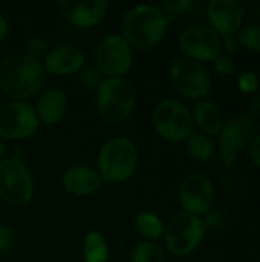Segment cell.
I'll use <instances>...</instances> for the list:
<instances>
[{
	"label": "cell",
	"instance_id": "obj_1",
	"mask_svg": "<svg viewBox=\"0 0 260 262\" xmlns=\"http://www.w3.org/2000/svg\"><path fill=\"white\" fill-rule=\"evenodd\" d=\"M44 81L43 63L25 54L9 55L0 63V92L9 100L28 101L43 89Z\"/></svg>",
	"mask_w": 260,
	"mask_h": 262
},
{
	"label": "cell",
	"instance_id": "obj_2",
	"mask_svg": "<svg viewBox=\"0 0 260 262\" xmlns=\"http://www.w3.org/2000/svg\"><path fill=\"white\" fill-rule=\"evenodd\" d=\"M169 28V17L158 5H136L121 21V35L135 49H150L162 41Z\"/></svg>",
	"mask_w": 260,
	"mask_h": 262
},
{
	"label": "cell",
	"instance_id": "obj_3",
	"mask_svg": "<svg viewBox=\"0 0 260 262\" xmlns=\"http://www.w3.org/2000/svg\"><path fill=\"white\" fill-rule=\"evenodd\" d=\"M139 164L138 146L127 137H113L98 150L97 172L103 183L120 184L135 175Z\"/></svg>",
	"mask_w": 260,
	"mask_h": 262
},
{
	"label": "cell",
	"instance_id": "obj_4",
	"mask_svg": "<svg viewBox=\"0 0 260 262\" xmlns=\"http://www.w3.org/2000/svg\"><path fill=\"white\" fill-rule=\"evenodd\" d=\"M95 104L104 121L123 123L135 109L136 89L126 78H104L95 91Z\"/></svg>",
	"mask_w": 260,
	"mask_h": 262
},
{
	"label": "cell",
	"instance_id": "obj_5",
	"mask_svg": "<svg viewBox=\"0 0 260 262\" xmlns=\"http://www.w3.org/2000/svg\"><path fill=\"white\" fill-rule=\"evenodd\" d=\"M155 132L166 141L182 143L195 134L192 111L179 100H161L152 112Z\"/></svg>",
	"mask_w": 260,
	"mask_h": 262
},
{
	"label": "cell",
	"instance_id": "obj_6",
	"mask_svg": "<svg viewBox=\"0 0 260 262\" xmlns=\"http://www.w3.org/2000/svg\"><path fill=\"white\" fill-rule=\"evenodd\" d=\"M205 238V226L196 215L179 212L170 218L164 229L166 249L178 258L193 253Z\"/></svg>",
	"mask_w": 260,
	"mask_h": 262
},
{
	"label": "cell",
	"instance_id": "obj_7",
	"mask_svg": "<svg viewBox=\"0 0 260 262\" xmlns=\"http://www.w3.org/2000/svg\"><path fill=\"white\" fill-rule=\"evenodd\" d=\"M135 52L121 34L104 35L95 48V68L106 78H124L133 66Z\"/></svg>",
	"mask_w": 260,
	"mask_h": 262
},
{
	"label": "cell",
	"instance_id": "obj_8",
	"mask_svg": "<svg viewBox=\"0 0 260 262\" xmlns=\"http://www.w3.org/2000/svg\"><path fill=\"white\" fill-rule=\"evenodd\" d=\"M169 78L173 89L190 100H202L210 94L211 77L207 68L187 57H179L169 68Z\"/></svg>",
	"mask_w": 260,
	"mask_h": 262
},
{
	"label": "cell",
	"instance_id": "obj_9",
	"mask_svg": "<svg viewBox=\"0 0 260 262\" xmlns=\"http://www.w3.org/2000/svg\"><path fill=\"white\" fill-rule=\"evenodd\" d=\"M34 196V178L28 166L15 157L0 160V200L11 206H25Z\"/></svg>",
	"mask_w": 260,
	"mask_h": 262
},
{
	"label": "cell",
	"instance_id": "obj_10",
	"mask_svg": "<svg viewBox=\"0 0 260 262\" xmlns=\"http://www.w3.org/2000/svg\"><path fill=\"white\" fill-rule=\"evenodd\" d=\"M40 127L35 107L29 101L9 100L0 104V140H26Z\"/></svg>",
	"mask_w": 260,
	"mask_h": 262
},
{
	"label": "cell",
	"instance_id": "obj_11",
	"mask_svg": "<svg viewBox=\"0 0 260 262\" xmlns=\"http://www.w3.org/2000/svg\"><path fill=\"white\" fill-rule=\"evenodd\" d=\"M256 120L247 115L234 117L227 121L218 135L219 155L225 166H233L241 150L247 149L256 137Z\"/></svg>",
	"mask_w": 260,
	"mask_h": 262
},
{
	"label": "cell",
	"instance_id": "obj_12",
	"mask_svg": "<svg viewBox=\"0 0 260 262\" xmlns=\"http://www.w3.org/2000/svg\"><path fill=\"white\" fill-rule=\"evenodd\" d=\"M179 48L187 58L195 61H213L221 52V35L208 25L187 26L179 35Z\"/></svg>",
	"mask_w": 260,
	"mask_h": 262
},
{
	"label": "cell",
	"instance_id": "obj_13",
	"mask_svg": "<svg viewBox=\"0 0 260 262\" xmlns=\"http://www.w3.org/2000/svg\"><path fill=\"white\" fill-rule=\"evenodd\" d=\"M215 201V187L211 180L204 173H192L179 186V204L184 212L202 215L208 212Z\"/></svg>",
	"mask_w": 260,
	"mask_h": 262
},
{
	"label": "cell",
	"instance_id": "obj_14",
	"mask_svg": "<svg viewBox=\"0 0 260 262\" xmlns=\"http://www.w3.org/2000/svg\"><path fill=\"white\" fill-rule=\"evenodd\" d=\"M60 14L74 28L89 29L97 26L106 15L109 3L106 0H89V2H72L60 0L57 3Z\"/></svg>",
	"mask_w": 260,
	"mask_h": 262
},
{
	"label": "cell",
	"instance_id": "obj_15",
	"mask_svg": "<svg viewBox=\"0 0 260 262\" xmlns=\"http://www.w3.org/2000/svg\"><path fill=\"white\" fill-rule=\"evenodd\" d=\"M207 18L218 35H233L242 28L244 6L238 0H211L207 5Z\"/></svg>",
	"mask_w": 260,
	"mask_h": 262
},
{
	"label": "cell",
	"instance_id": "obj_16",
	"mask_svg": "<svg viewBox=\"0 0 260 262\" xmlns=\"http://www.w3.org/2000/svg\"><path fill=\"white\" fill-rule=\"evenodd\" d=\"M84 52L78 46L63 43L51 48L41 63L46 74H52L55 77H67L78 74L84 68Z\"/></svg>",
	"mask_w": 260,
	"mask_h": 262
},
{
	"label": "cell",
	"instance_id": "obj_17",
	"mask_svg": "<svg viewBox=\"0 0 260 262\" xmlns=\"http://www.w3.org/2000/svg\"><path fill=\"white\" fill-rule=\"evenodd\" d=\"M63 189L74 196H89L100 190L103 181L97 172L89 166L77 164L69 167L61 177Z\"/></svg>",
	"mask_w": 260,
	"mask_h": 262
},
{
	"label": "cell",
	"instance_id": "obj_18",
	"mask_svg": "<svg viewBox=\"0 0 260 262\" xmlns=\"http://www.w3.org/2000/svg\"><path fill=\"white\" fill-rule=\"evenodd\" d=\"M67 111V95L60 88H49L43 91L37 100L35 112L40 124L54 126L60 123Z\"/></svg>",
	"mask_w": 260,
	"mask_h": 262
},
{
	"label": "cell",
	"instance_id": "obj_19",
	"mask_svg": "<svg viewBox=\"0 0 260 262\" xmlns=\"http://www.w3.org/2000/svg\"><path fill=\"white\" fill-rule=\"evenodd\" d=\"M192 117H193L195 126H198L201 129V134L207 137H213V135L218 137L225 124L221 109L211 100H207V98L198 100L195 103Z\"/></svg>",
	"mask_w": 260,
	"mask_h": 262
},
{
	"label": "cell",
	"instance_id": "obj_20",
	"mask_svg": "<svg viewBox=\"0 0 260 262\" xmlns=\"http://www.w3.org/2000/svg\"><path fill=\"white\" fill-rule=\"evenodd\" d=\"M83 261L84 262H109V247L106 238L90 230L83 238Z\"/></svg>",
	"mask_w": 260,
	"mask_h": 262
},
{
	"label": "cell",
	"instance_id": "obj_21",
	"mask_svg": "<svg viewBox=\"0 0 260 262\" xmlns=\"http://www.w3.org/2000/svg\"><path fill=\"white\" fill-rule=\"evenodd\" d=\"M135 227L144 236V241H156L164 236V223L162 220L149 210H141L135 216Z\"/></svg>",
	"mask_w": 260,
	"mask_h": 262
},
{
	"label": "cell",
	"instance_id": "obj_22",
	"mask_svg": "<svg viewBox=\"0 0 260 262\" xmlns=\"http://www.w3.org/2000/svg\"><path fill=\"white\" fill-rule=\"evenodd\" d=\"M187 150L188 155L198 161V163H207L213 158L215 152H216V146L213 143V140L204 134H193L187 141Z\"/></svg>",
	"mask_w": 260,
	"mask_h": 262
},
{
	"label": "cell",
	"instance_id": "obj_23",
	"mask_svg": "<svg viewBox=\"0 0 260 262\" xmlns=\"http://www.w3.org/2000/svg\"><path fill=\"white\" fill-rule=\"evenodd\" d=\"M130 262H166L164 250L156 241H141L132 249Z\"/></svg>",
	"mask_w": 260,
	"mask_h": 262
},
{
	"label": "cell",
	"instance_id": "obj_24",
	"mask_svg": "<svg viewBox=\"0 0 260 262\" xmlns=\"http://www.w3.org/2000/svg\"><path fill=\"white\" fill-rule=\"evenodd\" d=\"M239 45L251 52H260V23H247L238 31Z\"/></svg>",
	"mask_w": 260,
	"mask_h": 262
},
{
	"label": "cell",
	"instance_id": "obj_25",
	"mask_svg": "<svg viewBox=\"0 0 260 262\" xmlns=\"http://www.w3.org/2000/svg\"><path fill=\"white\" fill-rule=\"evenodd\" d=\"M103 75L100 74V71L95 66H84L80 72H78V81L84 89L89 91H97L98 86L103 83Z\"/></svg>",
	"mask_w": 260,
	"mask_h": 262
},
{
	"label": "cell",
	"instance_id": "obj_26",
	"mask_svg": "<svg viewBox=\"0 0 260 262\" xmlns=\"http://www.w3.org/2000/svg\"><path fill=\"white\" fill-rule=\"evenodd\" d=\"M49 51V45L43 37H32L31 40H28L26 43V52L25 55L37 60V61H43V58L46 57Z\"/></svg>",
	"mask_w": 260,
	"mask_h": 262
},
{
	"label": "cell",
	"instance_id": "obj_27",
	"mask_svg": "<svg viewBox=\"0 0 260 262\" xmlns=\"http://www.w3.org/2000/svg\"><path fill=\"white\" fill-rule=\"evenodd\" d=\"M238 88L241 92L248 94V95H254L260 88V78L257 77L256 72L253 71H245L238 77Z\"/></svg>",
	"mask_w": 260,
	"mask_h": 262
},
{
	"label": "cell",
	"instance_id": "obj_28",
	"mask_svg": "<svg viewBox=\"0 0 260 262\" xmlns=\"http://www.w3.org/2000/svg\"><path fill=\"white\" fill-rule=\"evenodd\" d=\"M17 244V233L9 226H0V255L11 252Z\"/></svg>",
	"mask_w": 260,
	"mask_h": 262
},
{
	"label": "cell",
	"instance_id": "obj_29",
	"mask_svg": "<svg viewBox=\"0 0 260 262\" xmlns=\"http://www.w3.org/2000/svg\"><path fill=\"white\" fill-rule=\"evenodd\" d=\"M193 6L192 0H166L159 5V8L169 15H176V14H184Z\"/></svg>",
	"mask_w": 260,
	"mask_h": 262
},
{
	"label": "cell",
	"instance_id": "obj_30",
	"mask_svg": "<svg viewBox=\"0 0 260 262\" xmlns=\"http://www.w3.org/2000/svg\"><path fill=\"white\" fill-rule=\"evenodd\" d=\"M213 66H215L216 72H218L219 75H224V77L231 75V74L234 72V69H236L233 58H231L230 55H227L225 52H221V54L213 60Z\"/></svg>",
	"mask_w": 260,
	"mask_h": 262
},
{
	"label": "cell",
	"instance_id": "obj_31",
	"mask_svg": "<svg viewBox=\"0 0 260 262\" xmlns=\"http://www.w3.org/2000/svg\"><path fill=\"white\" fill-rule=\"evenodd\" d=\"M204 215H205V218L202 220V223H204L205 229L207 227H210V229H219L224 224V221H225V215H224V212L221 209H210Z\"/></svg>",
	"mask_w": 260,
	"mask_h": 262
},
{
	"label": "cell",
	"instance_id": "obj_32",
	"mask_svg": "<svg viewBox=\"0 0 260 262\" xmlns=\"http://www.w3.org/2000/svg\"><path fill=\"white\" fill-rule=\"evenodd\" d=\"M221 45H222V49L225 51L227 55H231V54H236L241 48L239 45V40H238V35L233 34V35H225L221 38Z\"/></svg>",
	"mask_w": 260,
	"mask_h": 262
},
{
	"label": "cell",
	"instance_id": "obj_33",
	"mask_svg": "<svg viewBox=\"0 0 260 262\" xmlns=\"http://www.w3.org/2000/svg\"><path fill=\"white\" fill-rule=\"evenodd\" d=\"M248 154L251 161L260 169V134H256V137L253 138V141L248 146Z\"/></svg>",
	"mask_w": 260,
	"mask_h": 262
},
{
	"label": "cell",
	"instance_id": "obj_34",
	"mask_svg": "<svg viewBox=\"0 0 260 262\" xmlns=\"http://www.w3.org/2000/svg\"><path fill=\"white\" fill-rule=\"evenodd\" d=\"M260 114V95L254 94L250 97L248 104H247V117H250L251 120H256L257 115Z\"/></svg>",
	"mask_w": 260,
	"mask_h": 262
},
{
	"label": "cell",
	"instance_id": "obj_35",
	"mask_svg": "<svg viewBox=\"0 0 260 262\" xmlns=\"http://www.w3.org/2000/svg\"><path fill=\"white\" fill-rule=\"evenodd\" d=\"M8 32H9V25H8V20H6V18H5V15L0 12V41L6 38Z\"/></svg>",
	"mask_w": 260,
	"mask_h": 262
},
{
	"label": "cell",
	"instance_id": "obj_36",
	"mask_svg": "<svg viewBox=\"0 0 260 262\" xmlns=\"http://www.w3.org/2000/svg\"><path fill=\"white\" fill-rule=\"evenodd\" d=\"M5 154H6V146H5L3 140H0V160L5 158Z\"/></svg>",
	"mask_w": 260,
	"mask_h": 262
},
{
	"label": "cell",
	"instance_id": "obj_37",
	"mask_svg": "<svg viewBox=\"0 0 260 262\" xmlns=\"http://www.w3.org/2000/svg\"><path fill=\"white\" fill-rule=\"evenodd\" d=\"M0 97H2V92H0Z\"/></svg>",
	"mask_w": 260,
	"mask_h": 262
},
{
	"label": "cell",
	"instance_id": "obj_38",
	"mask_svg": "<svg viewBox=\"0 0 260 262\" xmlns=\"http://www.w3.org/2000/svg\"><path fill=\"white\" fill-rule=\"evenodd\" d=\"M259 262H260V259H259Z\"/></svg>",
	"mask_w": 260,
	"mask_h": 262
}]
</instances>
